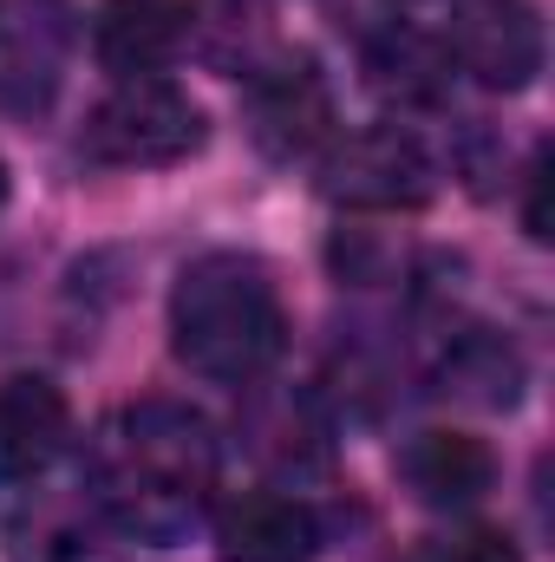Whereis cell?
<instances>
[{"mask_svg":"<svg viewBox=\"0 0 555 562\" xmlns=\"http://www.w3.org/2000/svg\"><path fill=\"white\" fill-rule=\"evenodd\" d=\"M216 471H223V451L209 419L177 400H138L112 413L86 451V491L99 517L150 550L183 543L209 517Z\"/></svg>","mask_w":555,"mask_h":562,"instance_id":"1","label":"cell"},{"mask_svg":"<svg viewBox=\"0 0 555 562\" xmlns=\"http://www.w3.org/2000/svg\"><path fill=\"white\" fill-rule=\"evenodd\" d=\"M170 347L190 373L242 386L269 373L287 347V307L256 256H196L170 288Z\"/></svg>","mask_w":555,"mask_h":562,"instance_id":"2","label":"cell"},{"mask_svg":"<svg viewBox=\"0 0 555 562\" xmlns=\"http://www.w3.org/2000/svg\"><path fill=\"white\" fill-rule=\"evenodd\" d=\"M79 144H86V157L118 164V170L183 164L190 150H203V112L170 79H118V92H105L92 105Z\"/></svg>","mask_w":555,"mask_h":562,"instance_id":"3","label":"cell"},{"mask_svg":"<svg viewBox=\"0 0 555 562\" xmlns=\"http://www.w3.org/2000/svg\"><path fill=\"white\" fill-rule=\"evenodd\" d=\"M320 190L340 210H418L438 190V164L406 125H366L353 138L327 144Z\"/></svg>","mask_w":555,"mask_h":562,"instance_id":"4","label":"cell"},{"mask_svg":"<svg viewBox=\"0 0 555 562\" xmlns=\"http://www.w3.org/2000/svg\"><path fill=\"white\" fill-rule=\"evenodd\" d=\"M79 46L72 0H0V119H39Z\"/></svg>","mask_w":555,"mask_h":562,"instance_id":"5","label":"cell"},{"mask_svg":"<svg viewBox=\"0 0 555 562\" xmlns=\"http://www.w3.org/2000/svg\"><path fill=\"white\" fill-rule=\"evenodd\" d=\"M249 138L275 164H301L333 144V86L314 53H275L249 72Z\"/></svg>","mask_w":555,"mask_h":562,"instance_id":"6","label":"cell"},{"mask_svg":"<svg viewBox=\"0 0 555 562\" xmlns=\"http://www.w3.org/2000/svg\"><path fill=\"white\" fill-rule=\"evenodd\" d=\"M451 59L490 86V92H523L543 72V20L530 0H451Z\"/></svg>","mask_w":555,"mask_h":562,"instance_id":"7","label":"cell"},{"mask_svg":"<svg viewBox=\"0 0 555 562\" xmlns=\"http://www.w3.org/2000/svg\"><path fill=\"white\" fill-rule=\"evenodd\" d=\"M320 517L287 491H236L216 510V557L223 562H314Z\"/></svg>","mask_w":555,"mask_h":562,"instance_id":"8","label":"cell"},{"mask_svg":"<svg viewBox=\"0 0 555 562\" xmlns=\"http://www.w3.org/2000/svg\"><path fill=\"white\" fill-rule=\"evenodd\" d=\"M190 0H105L92 20L99 66L118 79H157L190 40Z\"/></svg>","mask_w":555,"mask_h":562,"instance_id":"9","label":"cell"},{"mask_svg":"<svg viewBox=\"0 0 555 562\" xmlns=\"http://www.w3.org/2000/svg\"><path fill=\"white\" fill-rule=\"evenodd\" d=\"M72 438V406L53 380L20 373L0 380V484H26L39 477Z\"/></svg>","mask_w":555,"mask_h":562,"instance_id":"10","label":"cell"},{"mask_svg":"<svg viewBox=\"0 0 555 562\" xmlns=\"http://www.w3.org/2000/svg\"><path fill=\"white\" fill-rule=\"evenodd\" d=\"M399 477L412 484V497L431 504V510H471L497 484V458H490L484 438L438 425V431H418L412 445L399 451Z\"/></svg>","mask_w":555,"mask_h":562,"instance_id":"11","label":"cell"},{"mask_svg":"<svg viewBox=\"0 0 555 562\" xmlns=\"http://www.w3.org/2000/svg\"><path fill=\"white\" fill-rule=\"evenodd\" d=\"M366 86L393 105H438L444 99V79H451V59L418 33V26H380L366 40Z\"/></svg>","mask_w":555,"mask_h":562,"instance_id":"12","label":"cell"},{"mask_svg":"<svg viewBox=\"0 0 555 562\" xmlns=\"http://www.w3.org/2000/svg\"><path fill=\"white\" fill-rule=\"evenodd\" d=\"M517 386H523V360L503 334L490 327H471L451 340L444 353V393L471 400V406H517Z\"/></svg>","mask_w":555,"mask_h":562,"instance_id":"13","label":"cell"},{"mask_svg":"<svg viewBox=\"0 0 555 562\" xmlns=\"http://www.w3.org/2000/svg\"><path fill=\"white\" fill-rule=\"evenodd\" d=\"M13 562H125V557L99 524H86L72 510H46L13 537Z\"/></svg>","mask_w":555,"mask_h":562,"instance_id":"14","label":"cell"},{"mask_svg":"<svg viewBox=\"0 0 555 562\" xmlns=\"http://www.w3.org/2000/svg\"><path fill=\"white\" fill-rule=\"evenodd\" d=\"M438 562H517V543L497 537V530H471L464 543H451Z\"/></svg>","mask_w":555,"mask_h":562,"instance_id":"15","label":"cell"},{"mask_svg":"<svg viewBox=\"0 0 555 562\" xmlns=\"http://www.w3.org/2000/svg\"><path fill=\"white\" fill-rule=\"evenodd\" d=\"M543 190H550V150H536V164H530V210H523V229H530L536 243H550V203H543Z\"/></svg>","mask_w":555,"mask_h":562,"instance_id":"16","label":"cell"},{"mask_svg":"<svg viewBox=\"0 0 555 562\" xmlns=\"http://www.w3.org/2000/svg\"><path fill=\"white\" fill-rule=\"evenodd\" d=\"M0 203H7V164H0Z\"/></svg>","mask_w":555,"mask_h":562,"instance_id":"17","label":"cell"}]
</instances>
